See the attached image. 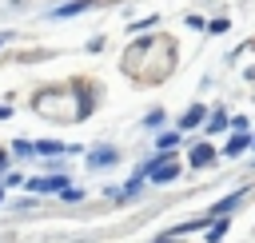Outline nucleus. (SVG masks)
Returning <instances> with one entry per match:
<instances>
[{
  "label": "nucleus",
  "mask_w": 255,
  "mask_h": 243,
  "mask_svg": "<svg viewBox=\"0 0 255 243\" xmlns=\"http://www.w3.org/2000/svg\"><path fill=\"white\" fill-rule=\"evenodd\" d=\"M36 151H40V155H60V151H68V147L56 143V139H44V143H36Z\"/></svg>",
  "instance_id": "obj_9"
},
{
  "label": "nucleus",
  "mask_w": 255,
  "mask_h": 243,
  "mask_svg": "<svg viewBox=\"0 0 255 243\" xmlns=\"http://www.w3.org/2000/svg\"><path fill=\"white\" fill-rule=\"evenodd\" d=\"M247 147H251V135L235 131V135H231V143H227V155H239V151H247Z\"/></svg>",
  "instance_id": "obj_5"
},
{
  "label": "nucleus",
  "mask_w": 255,
  "mask_h": 243,
  "mask_svg": "<svg viewBox=\"0 0 255 243\" xmlns=\"http://www.w3.org/2000/svg\"><path fill=\"white\" fill-rule=\"evenodd\" d=\"M4 40H8V32H0V44H4Z\"/></svg>",
  "instance_id": "obj_15"
},
{
  "label": "nucleus",
  "mask_w": 255,
  "mask_h": 243,
  "mask_svg": "<svg viewBox=\"0 0 255 243\" xmlns=\"http://www.w3.org/2000/svg\"><path fill=\"white\" fill-rule=\"evenodd\" d=\"M159 243H175V235H167V239H159Z\"/></svg>",
  "instance_id": "obj_14"
},
{
  "label": "nucleus",
  "mask_w": 255,
  "mask_h": 243,
  "mask_svg": "<svg viewBox=\"0 0 255 243\" xmlns=\"http://www.w3.org/2000/svg\"><path fill=\"white\" fill-rule=\"evenodd\" d=\"M227 231V223H223V215H219V223L215 227H207V243H219V235Z\"/></svg>",
  "instance_id": "obj_11"
},
{
  "label": "nucleus",
  "mask_w": 255,
  "mask_h": 243,
  "mask_svg": "<svg viewBox=\"0 0 255 243\" xmlns=\"http://www.w3.org/2000/svg\"><path fill=\"white\" fill-rule=\"evenodd\" d=\"M239 199H243V191H235V195H227V199H219V203L211 207V215H227L231 207H239Z\"/></svg>",
  "instance_id": "obj_6"
},
{
  "label": "nucleus",
  "mask_w": 255,
  "mask_h": 243,
  "mask_svg": "<svg viewBox=\"0 0 255 243\" xmlns=\"http://www.w3.org/2000/svg\"><path fill=\"white\" fill-rule=\"evenodd\" d=\"M28 187H32V191H64V187H68V175H48V179H32Z\"/></svg>",
  "instance_id": "obj_2"
},
{
  "label": "nucleus",
  "mask_w": 255,
  "mask_h": 243,
  "mask_svg": "<svg viewBox=\"0 0 255 243\" xmlns=\"http://www.w3.org/2000/svg\"><path fill=\"white\" fill-rule=\"evenodd\" d=\"M0 167H4V151H0Z\"/></svg>",
  "instance_id": "obj_16"
},
{
  "label": "nucleus",
  "mask_w": 255,
  "mask_h": 243,
  "mask_svg": "<svg viewBox=\"0 0 255 243\" xmlns=\"http://www.w3.org/2000/svg\"><path fill=\"white\" fill-rule=\"evenodd\" d=\"M88 163H92V167H108V163H116V151H112V147H100V151L88 155Z\"/></svg>",
  "instance_id": "obj_4"
},
{
  "label": "nucleus",
  "mask_w": 255,
  "mask_h": 243,
  "mask_svg": "<svg viewBox=\"0 0 255 243\" xmlns=\"http://www.w3.org/2000/svg\"><path fill=\"white\" fill-rule=\"evenodd\" d=\"M139 175H151L155 183H171V179L179 175V159H171V155L163 151L159 159H151V163H143V167H139Z\"/></svg>",
  "instance_id": "obj_1"
},
{
  "label": "nucleus",
  "mask_w": 255,
  "mask_h": 243,
  "mask_svg": "<svg viewBox=\"0 0 255 243\" xmlns=\"http://www.w3.org/2000/svg\"><path fill=\"white\" fill-rule=\"evenodd\" d=\"M175 143H179V131H163V135L155 139V147H159V151H171Z\"/></svg>",
  "instance_id": "obj_8"
},
{
  "label": "nucleus",
  "mask_w": 255,
  "mask_h": 243,
  "mask_svg": "<svg viewBox=\"0 0 255 243\" xmlns=\"http://www.w3.org/2000/svg\"><path fill=\"white\" fill-rule=\"evenodd\" d=\"M191 163H195V167L211 163V147H207V143H195V147H191Z\"/></svg>",
  "instance_id": "obj_7"
},
{
  "label": "nucleus",
  "mask_w": 255,
  "mask_h": 243,
  "mask_svg": "<svg viewBox=\"0 0 255 243\" xmlns=\"http://www.w3.org/2000/svg\"><path fill=\"white\" fill-rule=\"evenodd\" d=\"M203 120V108H187V116H183V127H195Z\"/></svg>",
  "instance_id": "obj_10"
},
{
  "label": "nucleus",
  "mask_w": 255,
  "mask_h": 243,
  "mask_svg": "<svg viewBox=\"0 0 255 243\" xmlns=\"http://www.w3.org/2000/svg\"><path fill=\"white\" fill-rule=\"evenodd\" d=\"M8 116H12V108H4V104H0V120H8Z\"/></svg>",
  "instance_id": "obj_13"
},
{
  "label": "nucleus",
  "mask_w": 255,
  "mask_h": 243,
  "mask_svg": "<svg viewBox=\"0 0 255 243\" xmlns=\"http://www.w3.org/2000/svg\"><path fill=\"white\" fill-rule=\"evenodd\" d=\"M223 127H227V116H211L207 120V131H223Z\"/></svg>",
  "instance_id": "obj_12"
},
{
  "label": "nucleus",
  "mask_w": 255,
  "mask_h": 243,
  "mask_svg": "<svg viewBox=\"0 0 255 243\" xmlns=\"http://www.w3.org/2000/svg\"><path fill=\"white\" fill-rule=\"evenodd\" d=\"M92 4H96V0H72V4H64V8H56L52 16H56V20H64V16H80V12H88Z\"/></svg>",
  "instance_id": "obj_3"
}]
</instances>
